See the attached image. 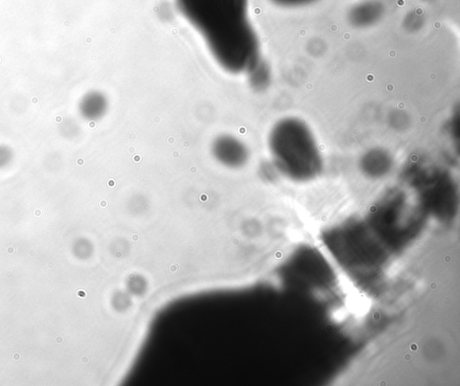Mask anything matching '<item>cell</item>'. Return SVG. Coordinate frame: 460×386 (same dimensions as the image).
<instances>
[{
    "mask_svg": "<svg viewBox=\"0 0 460 386\" xmlns=\"http://www.w3.org/2000/svg\"><path fill=\"white\" fill-rule=\"evenodd\" d=\"M175 3L224 70L246 73L260 61L259 42L249 21L248 0H175Z\"/></svg>",
    "mask_w": 460,
    "mask_h": 386,
    "instance_id": "cell-1",
    "label": "cell"
},
{
    "mask_svg": "<svg viewBox=\"0 0 460 386\" xmlns=\"http://www.w3.org/2000/svg\"><path fill=\"white\" fill-rule=\"evenodd\" d=\"M392 165V157L381 149L370 150L361 159L362 172L371 178H383L390 171Z\"/></svg>",
    "mask_w": 460,
    "mask_h": 386,
    "instance_id": "cell-4",
    "label": "cell"
},
{
    "mask_svg": "<svg viewBox=\"0 0 460 386\" xmlns=\"http://www.w3.org/2000/svg\"><path fill=\"white\" fill-rule=\"evenodd\" d=\"M108 106L109 104L106 95L99 92H93L84 99L82 112L88 119L98 120L106 114Z\"/></svg>",
    "mask_w": 460,
    "mask_h": 386,
    "instance_id": "cell-5",
    "label": "cell"
},
{
    "mask_svg": "<svg viewBox=\"0 0 460 386\" xmlns=\"http://www.w3.org/2000/svg\"><path fill=\"white\" fill-rule=\"evenodd\" d=\"M212 157L223 167L240 168L245 167L250 159L247 145L239 138L229 133L219 134L212 140Z\"/></svg>",
    "mask_w": 460,
    "mask_h": 386,
    "instance_id": "cell-3",
    "label": "cell"
},
{
    "mask_svg": "<svg viewBox=\"0 0 460 386\" xmlns=\"http://www.w3.org/2000/svg\"><path fill=\"white\" fill-rule=\"evenodd\" d=\"M268 148L279 175L295 183H308L320 177L324 159L317 138L302 119L286 116L273 125Z\"/></svg>",
    "mask_w": 460,
    "mask_h": 386,
    "instance_id": "cell-2",
    "label": "cell"
},
{
    "mask_svg": "<svg viewBox=\"0 0 460 386\" xmlns=\"http://www.w3.org/2000/svg\"><path fill=\"white\" fill-rule=\"evenodd\" d=\"M251 86L257 90H262L267 87L270 82V69L267 65L260 61L246 72Z\"/></svg>",
    "mask_w": 460,
    "mask_h": 386,
    "instance_id": "cell-6",
    "label": "cell"
}]
</instances>
